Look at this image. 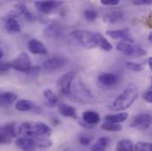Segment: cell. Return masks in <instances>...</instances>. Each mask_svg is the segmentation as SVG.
<instances>
[{
	"label": "cell",
	"instance_id": "6da1fadb",
	"mask_svg": "<svg viewBox=\"0 0 152 151\" xmlns=\"http://www.w3.org/2000/svg\"><path fill=\"white\" fill-rule=\"evenodd\" d=\"M138 88L135 84H128L124 90L114 99L110 109L114 112H122L128 109L138 97Z\"/></svg>",
	"mask_w": 152,
	"mask_h": 151
},
{
	"label": "cell",
	"instance_id": "7a4b0ae2",
	"mask_svg": "<svg viewBox=\"0 0 152 151\" xmlns=\"http://www.w3.org/2000/svg\"><path fill=\"white\" fill-rule=\"evenodd\" d=\"M18 133L22 136L31 138L49 137L52 133L51 128L42 122H25L18 128Z\"/></svg>",
	"mask_w": 152,
	"mask_h": 151
},
{
	"label": "cell",
	"instance_id": "3957f363",
	"mask_svg": "<svg viewBox=\"0 0 152 151\" xmlns=\"http://www.w3.org/2000/svg\"><path fill=\"white\" fill-rule=\"evenodd\" d=\"M70 96H72L75 101L81 104H92L95 102V98L90 90L80 80L76 82L75 85L73 83Z\"/></svg>",
	"mask_w": 152,
	"mask_h": 151
},
{
	"label": "cell",
	"instance_id": "277c9868",
	"mask_svg": "<svg viewBox=\"0 0 152 151\" xmlns=\"http://www.w3.org/2000/svg\"><path fill=\"white\" fill-rule=\"evenodd\" d=\"M70 36L80 43L82 47L90 50L96 47V36L95 33L86 30V29H80L74 30L70 33Z\"/></svg>",
	"mask_w": 152,
	"mask_h": 151
},
{
	"label": "cell",
	"instance_id": "5b68a950",
	"mask_svg": "<svg viewBox=\"0 0 152 151\" xmlns=\"http://www.w3.org/2000/svg\"><path fill=\"white\" fill-rule=\"evenodd\" d=\"M116 49L117 50L125 54L126 56L132 57V58H141L147 55V51L143 48L136 46L134 43L120 41L119 42L117 43Z\"/></svg>",
	"mask_w": 152,
	"mask_h": 151
},
{
	"label": "cell",
	"instance_id": "8992f818",
	"mask_svg": "<svg viewBox=\"0 0 152 151\" xmlns=\"http://www.w3.org/2000/svg\"><path fill=\"white\" fill-rule=\"evenodd\" d=\"M11 69H14L20 73H29L32 69V63L28 55L25 52H21L14 59L7 62Z\"/></svg>",
	"mask_w": 152,
	"mask_h": 151
},
{
	"label": "cell",
	"instance_id": "52a82bcc",
	"mask_svg": "<svg viewBox=\"0 0 152 151\" xmlns=\"http://www.w3.org/2000/svg\"><path fill=\"white\" fill-rule=\"evenodd\" d=\"M76 74L75 72H68L58 78L57 81V88L60 94L66 96H69L71 95L72 86Z\"/></svg>",
	"mask_w": 152,
	"mask_h": 151
},
{
	"label": "cell",
	"instance_id": "ba28073f",
	"mask_svg": "<svg viewBox=\"0 0 152 151\" xmlns=\"http://www.w3.org/2000/svg\"><path fill=\"white\" fill-rule=\"evenodd\" d=\"M152 124V116L148 113H141L134 116L130 123L132 128L144 131L151 127Z\"/></svg>",
	"mask_w": 152,
	"mask_h": 151
},
{
	"label": "cell",
	"instance_id": "9c48e42d",
	"mask_svg": "<svg viewBox=\"0 0 152 151\" xmlns=\"http://www.w3.org/2000/svg\"><path fill=\"white\" fill-rule=\"evenodd\" d=\"M67 63V59L62 57H53L46 59L42 63L43 69L48 73H53L61 70Z\"/></svg>",
	"mask_w": 152,
	"mask_h": 151
},
{
	"label": "cell",
	"instance_id": "30bf717a",
	"mask_svg": "<svg viewBox=\"0 0 152 151\" xmlns=\"http://www.w3.org/2000/svg\"><path fill=\"white\" fill-rule=\"evenodd\" d=\"M62 4L63 3L58 1H37L35 3L37 10L41 14L44 15L53 12Z\"/></svg>",
	"mask_w": 152,
	"mask_h": 151
},
{
	"label": "cell",
	"instance_id": "8fae6325",
	"mask_svg": "<svg viewBox=\"0 0 152 151\" xmlns=\"http://www.w3.org/2000/svg\"><path fill=\"white\" fill-rule=\"evenodd\" d=\"M15 109L19 112H33L39 114L42 112V109L33 102L27 99H20L15 103Z\"/></svg>",
	"mask_w": 152,
	"mask_h": 151
},
{
	"label": "cell",
	"instance_id": "7c38bea8",
	"mask_svg": "<svg viewBox=\"0 0 152 151\" xmlns=\"http://www.w3.org/2000/svg\"><path fill=\"white\" fill-rule=\"evenodd\" d=\"M18 149L22 151H35L37 149L36 141L34 138L28 136H21L15 142Z\"/></svg>",
	"mask_w": 152,
	"mask_h": 151
},
{
	"label": "cell",
	"instance_id": "4fadbf2b",
	"mask_svg": "<svg viewBox=\"0 0 152 151\" xmlns=\"http://www.w3.org/2000/svg\"><path fill=\"white\" fill-rule=\"evenodd\" d=\"M106 35L113 39H118L122 42H127L134 43V40L132 37V36L129 33L128 28H123V29H117V30H107Z\"/></svg>",
	"mask_w": 152,
	"mask_h": 151
},
{
	"label": "cell",
	"instance_id": "5bb4252c",
	"mask_svg": "<svg viewBox=\"0 0 152 151\" xmlns=\"http://www.w3.org/2000/svg\"><path fill=\"white\" fill-rule=\"evenodd\" d=\"M97 80L99 84L104 88H113L118 82V77L113 73H102Z\"/></svg>",
	"mask_w": 152,
	"mask_h": 151
},
{
	"label": "cell",
	"instance_id": "9a60e30c",
	"mask_svg": "<svg viewBox=\"0 0 152 151\" xmlns=\"http://www.w3.org/2000/svg\"><path fill=\"white\" fill-rule=\"evenodd\" d=\"M63 35V28L58 22H52L49 24L44 29V36L47 38L58 39Z\"/></svg>",
	"mask_w": 152,
	"mask_h": 151
},
{
	"label": "cell",
	"instance_id": "2e32d148",
	"mask_svg": "<svg viewBox=\"0 0 152 151\" xmlns=\"http://www.w3.org/2000/svg\"><path fill=\"white\" fill-rule=\"evenodd\" d=\"M28 49L32 54L36 55H46L48 53L45 45L37 39H30L28 42Z\"/></svg>",
	"mask_w": 152,
	"mask_h": 151
},
{
	"label": "cell",
	"instance_id": "e0dca14e",
	"mask_svg": "<svg viewBox=\"0 0 152 151\" xmlns=\"http://www.w3.org/2000/svg\"><path fill=\"white\" fill-rule=\"evenodd\" d=\"M82 120L83 123L87 124L88 125L94 127L96 125H97L100 121V116L99 114L93 111H86L82 113Z\"/></svg>",
	"mask_w": 152,
	"mask_h": 151
},
{
	"label": "cell",
	"instance_id": "ac0fdd59",
	"mask_svg": "<svg viewBox=\"0 0 152 151\" xmlns=\"http://www.w3.org/2000/svg\"><path fill=\"white\" fill-rule=\"evenodd\" d=\"M18 99V96L13 92H0V107L11 105Z\"/></svg>",
	"mask_w": 152,
	"mask_h": 151
},
{
	"label": "cell",
	"instance_id": "d6986e66",
	"mask_svg": "<svg viewBox=\"0 0 152 151\" xmlns=\"http://www.w3.org/2000/svg\"><path fill=\"white\" fill-rule=\"evenodd\" d=\"M124 17V13L121 11L114 10L107 12L104 16V21L107 24H116L119 22Z\"/></svg>",
	"mask_w": 152,
	"mask_h": 151
},
{
	"label": "cell",
	"instance_id": "ffe728a7",
	"mask_svg": "<svg viewBox=\"0 0 152 151\" xmlns=\"http://www.w3.org/2000/svg\"><path fill=\"white\" fill-rule=\"evenodd\" d=\"M58 112L62 116L66 117H72V118H77V111L76 109L67 104H59L58 107Z\"/></svg>",
	"mask_w": 152,
	"mask_h": 151
},
{
	"label": "cell",
	"instance_id": "44dd1931",
	"mask_svg": "<svg viewBox=\"0 0 152 151\" xmlns=\"http://www.w3.org/2000/svg\"><path fill=\"white\" fill-rule=\"evenodd\" d=\"M95 36H96V47L100 48L104 51H111L113 50V45L102 34L95 33Z\"/></svg>",
	"mask_w": 152,
	"mask_h": 151
},
{
	"label": "cell",
	"instance_id": "7402d4cb",
	"mask_svg": "<svg viewBox=\"0 0 152 151\" xmlns=\"http://www.w3.org/2000/svg\"><path fill=\"white\" fill-rule=\"evenodd\" d=\"M4 27L5 29L10 33H19L21 30L20 25L18 22V20L14 18L8 17V16L4 21Z\"/></svg>",
	"mask_w": 152,
	"mask_h": 151
},
{
	"label": "cell",
	"instance_id": "603a6c76",
	"mask_svg": "<svg viewBox=\"0 0 152 151\" xmlns=\"http://www.w3.org/2000/svg\"><path fill=\"white\" fill-rule=\"evenodd\" d=\"M43 97L46 101L47 105L50 107H55L58 103V98L56 94L50 88H47L43 91Z\"/></svg>",
	"mask_w": 152,
	"mask_h": 151
},
{
	"label": "cell",
	"instance_id": "cb8c5ba5",
	"mask_svg": "<svg viewBox=\"0 0 152 151\" xmlns=\"http://www.w3.org/2000/svg\"><path fill=\"white\" fill-rule=\"evenodd\" d=\"M128 118V114L126 112H121L118 114H113V115H106L104 117V120L106 122H111L115 124H120L124 121H126Z\"/></svg>",
	"mask_w": 152,
	"mask_h": 151
},
{
	"label": "cell",
	"instance_id": "d4e9b609",
	"mask_svg": "<svg viewBox=\"0 0 152 151\" xmlns=\"http://www.w3.org/2000/svg\"><path fill=\"white\" fill-rule=\"evenodd\" d=\"M110 143V139L108 137H100L97 142L91 147V151H106V149Z\"/></svg>",
	"mask_w": 152,
	"mask_h": 151
},
{
	"label": "cell",
	"instance_id": "484cf974",
	"mask_svg": "<svg viewBox=\"0 0 152 151\" xmlns=\"http://www.w3.org/2000/svg\"><path fill=\"white\" fill-rule=\"evenodd\" d=\"M134 149L133 142L128 139L120 140L116 145V151H132Z\"/></svg>",
	"mask_w": 152,
	"mask_h": 151
},
{
	"label": "cell",
	"instance_id": "4316f807",
	"mask_svg": "<svg viewBox=\"0 0 152 151\" xmlns=\"http://www.w3.org/2000/svg\"><path fill=\"white\" fill-rule=\"evenodd\" d=\"M2 130L11 139L15 138L16 135H17V133H16V124L14 122L13 123H9V124L5 125L2 128Z\"/></svg>",
	"mask_w": 152,
	"mask_h": 151
},
{
	"label": "cell",
	"instance_id": "83f0119b",
	"mask_svg": "<svg viewBox=\"0 0 152 151\" xmlns=\"http://www.w3.org/2000/svg\"><path fill=\"white\" fill-rule=\"evenodd\" d=\"M36 141L37 147L41 149H48L52 146V141L50 140L48 137H37L34 138Z\"/></svg>",
	"mask_w": 152,
	"mask_h": 151
},
{
	"label": "cell",
	"instance_id": "f1b7e54d",
	"mask_svg": "<svg viewBox=\"0 0 152 151\" xmlns=\"http://www.w3.org/2000/svg\"><path fill=\"white\" fill-rule=\"evenodd\" d=\"M101 129L108 132H118L122 130V125L119 124H115V123H111V122H104V124L101 125Z\"/></svg>",
	"mask_w": 152,
	"mask_h": 151
},
{
	"label": "cell",
	"instance_id": "f546056e",
	"mask_svg": "<svg viewBox=\"0 0 152 151\" xmlns=\"http://www.w3.org/2000/svg\"><path fill=\"white\" fill-rule=\"evenodd\" d=\"M126 67L134 73H141L144 70V66L142 64L132 62V61H127L126 62Z\"/></svg>",
	"mask_w": 152,
	"mask_h": 151
},
{
	"label": "cell",
	"instance_id": "4dcf8cb0",
	"mask_svg": "<svg viewBox=\"0 0 152 151\" xmlns=\"http://www.w3.org/2000/svg\"><path fill=\"white\" fill-rule=\"evenodd\" d=\"M135 151H152V143L139 142L134 145Z\"/></svg>",
	"mask_w": 152,
	"mask_h": 151
},
{
	"label": "cell",
	"instance_id": "1f68e13d",
	"mask_svg": "<svg viewBox=\"0 0 152 151\" xmlns=\"http://www.w3.org/2000/svg\"><path fill=\"white\" fill-rule=\"evenodd\" d=\"M83 15H84V18L88 20V21H94L96 20L97 16H98V13L95 10H92V9H87L84 11L83 12Z\"/></svg>",
	"mask_w": 152,
	"mask_h": 151
},
{
	"label": "cell",
	"instance_id": "d6a6232c",
	"mask_svg": "<svg viewBox=\"0 0 152 151\" xmlns=\"http://www.w3.org/2000/svg\"><path fill=\"white\" fill-rule=\"evenodd\" d=\"M91 141H92V137H90V136H88V135H87V134L80 135V138H79L80 143L81 145H83V146H88V145H89L90 142H91Z\"/></svg>",
	"mask_w": 152,
	"mask_h": 151
},
{
	"label": "cell",
	"instance_id": "836d02e7",
	"mask_svg": "<svg viewBox=\"0 0 152 151\" xmlns=\"http://www.w3.org/2000/svg\"><path fill=\"white\" fill-rule=\"evenodd\" d=\"M12 139L9 138L2 130V128H0V145L2 144H5V143H9L11 142Z\"/></svg>",
	"mask_w": 152,
	"mask_h": 151
},
{
	"label": "cell",
	"instance_id": "e575fe53",
	"mask_svg": "<svg viewBox=\"0 0 152 151\" xmlns=\"http://www.w3.org/2000/svg\"><path fill=\"white\" fill-rule=\"evenodd\" d=\"M119 0H101L100 4L104 6H116L119 4Z\"/></svg>",
	"mask_w": 152,
	"mask_h": 151
},
{
	"label": "cell",
	"instance_id": "d590c367",
	"mask_svg": "<svg viewBox=\"0 0 152 151\" xmlns=\"http://www.w3.org/2000/svg\"><path fill=\"white\" fill-rule=\"evenodd\" d=\"M133 4L134 5H150L152 4V0H134Z\"/></svg>",
	"mask_w": 152,
	"mask_h": 151
},
{
	"label": "cell",
	"instance_id": "8d00e7d4",
	"mask_svg": "<svg viewBox=\"0 0 152 151\" xmlns=\"http://www.w3.org/2000/svg\"><path fill=\"white\" fill-rule=\"evenodd\" d=\"M11 68L8 66V63H4L0 62V74H6Z\"/></svg>",
	"mask_w": 152,
	"mask_h": 151
},
{
	"label": "cell",
	"instance_id": "74e56055",
	"mask_svg": "<svg viewBox=\"0 0 152 151\" xmlns=\"http://www.w3.org/2000/svg\"><path fill=\"white\" fill-rule=\"evenodd\" d=\"M143 99L149 103V104H152V90H149L147 92L144 93L143 95Z\"/></svg>",
	"mask_w": 152,
	"mask_h": 151
},
{
	"label": "cell",
	"instance_id": "f35d334b",
	"mask_svg": "<svg viewBox=\"0 0 152 151\" xmlns=\"http://www.w3.org/2000/svg\"><path fill=\"white\" fill-rule=\"evenodd\" d=\"M148 65H149V67H150V70L152 72V57L148 58Z\"/></svg>",
	"mask_w": 152,
	"mask_h": 151
},
{
	"label": "cell",
	"instance_id": "ab89813d",
	"mask_svg": "<svg viewBox=\"0 0 152 151\" xmlns=\"http://www.w3.org/2000/svg\"><path fill=\"white\" fill-rule=\"evenodd\" d=\"M148 39H149V42L152 43V31L151 32V34L149 35V38H148Z\"/></svg>",
	"mask_w": 152,
	"mask_h": 151
},
{
	"label": "cell",
	"instance_id": "60d3db41",
	"mask_svg": "<svg viewBox=\"0 0 152 151\" xmlns=\"http://www.w3.org/2000/svg\"><path fill=\"white\" fill-rule=\"evenodd\" d=\"M3 54H4V53H3V50H2V49L0 48V58L3 57Z\"/></svg>",
	"mask_w": 152,
	"mask_h": 151
},
{
	"label": "cell",
	"instance_id": "b9f144b4",
	"mask_svg": "<svg viewBox=\"0 0 152 151\" xmlns=\"http://www.w3.org/2000/svg\"><path fill=\"white\" fill-rule=\"evenodd\" d=\"M132 151H135V150H132Z\"/></svg>",
	"mask_w": 152,
	"mask_h": 151
},
{
	"label": "cell",
	"instance_id": "7bdbcfd3",
	"mask_svg": "<svg viewBox=\"0 0 152 151\" xmlns=\"http://www.w3.org/2000/svg\"><path fill=\"white\" fill-rule=\"evenodd\" d=\"M151 80H152V78H151Z\"/></svg>",
	"mask_w": 152,
	"mask_h": 151
}]
</instances>
